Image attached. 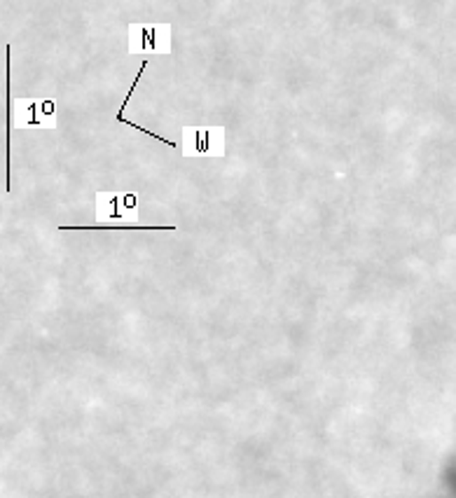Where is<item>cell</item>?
Instances as JSON below:
<instances>
[{
    "label": "cell",
    "instance_id": "6da1fadb",
    "mask_svg": "<svg viewBox=\"0 0 456 498\" xmlns=\"http://www.w3.org/2000/svg\"><path fill=\"white\" fill-rule=\"evenodd\" d=\"M129 50L131 51H169L171 50V31L167 26H131L129 28Z\"/></svg>",
    "mask_w": 456,
    "mask_h": 498
},
{
    "label": "cell",
    "instance_id": "7a4b0ae2",
    "mask_svg": "<svg viewBox=\"0 0 456 498\" xmlns=\"http://www.w3.org/2000/svg\"><path fill=\"white\" fill-rule=\"evenodd\" d=\"M183 153L223 154V129H185Z\"/></svg>",
    "mask_w": 456,
    "mask_h": 498
},
{
    "label": "cell",
    "instance_id": "3957f363",
    "mask_svg": "<svg viewBox=\"0 0 456 498\" xmlns=\"http://www.w3.org/2000/svg\"><path fill=\"white\" fill-rule=\"evenodd\" d=\"M98 220H136V197L134 194H98Z\"/></svg>",
    "mask_w": 456,
    "mask_h": 498
},
{
    "label": "cell",
    "instance_id": "277c9868",
    "mask_svg": "<svg viewBox=\"0 0 456 498\" xmlns=\"http://www.w3.org/2000/svg\"><path fill=\"white\" fill-rule=\"evenodd\" d=\"M17 124L20 127H51L54 124V108H51V103L21 99L17 103Z\"/></svg>",
    "mask_w": 456,
    "mask_h": 498
}]
</instances>
